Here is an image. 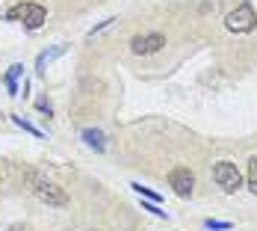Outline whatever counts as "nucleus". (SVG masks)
<instances>
[{
	"label": "nucleus",
	"instance_id": "obj_5",
	"mask_svg": "<svg viewBox=\"0 0 257 231\" xmlns=\"http://www.w3.org/2000/svg\"><path fill=\"white\" fill-rule=\"evenodd\" d=\"M163 45H166V36H160V33H139V36L130 39V51L136 56H148V53L163 51Z\"/></svg>",
	"mask_w": 257,
	"mask_h": 231
},
{
	"label": "nucleus",
	"instance_id": "obj_3",
	"mask_svg": "<svg viewBox=\"0 0 257 231\" xmlns=\"http://www.w3.org/2000/svg\"><path fill=\"white\" fill-rule=\"evenodd\" d=\"M225 27L231 33H251L257 27V15H254V6L251 3H239L233 12H228L225 18Z\"/></svg>",
	"mask_w": 257,
	"mask_h": 231
},
{
	"label": "nucleus",
	"instance_id": "obj_8",
	"mask_svg": "<svg viewBox=\"0 0 257 231\" xmlns=\"http://www.w3.org/2000/svg\"><path fill=\"white\" fill-rule=\"evenodd\" d=\"M21 74H24V65L15 62V65H9V71H6V77H3V86H6V92H9L12 98L18 95V80H21Z\"/></svg>",
	"mask_w": 257,
	"mask_h": 231
},
{
	"label": "nucleus",
	"instance_id": "obj_9",
	"mask_svg": "<svg viewBox=\"0 0 257 231\" xmlns=\"http://www.w3.org/2000/svg\"><path fill=\"white\" fill-rule=\"evenodd\" d=\"M62 53H65V45H56V48H51V51H42L39 56H36V74H45L48 62L56 59V56H62Z\"/></svg>",
	"mask_w": 257,
	"mask_h": 231
},
{
	"label": "nucleus",
	"instance_id": "obj_1",
	"mask_svg": "<svg viewBox=\"0 0 257 231\" xmlns=\"http://www.w3.org/2000/svg\"><path fill=\"white\" fill-rule=\"evenodd\" d=\"M6 18H9V21H18V24H24L27 30H39V27L45 24L48 12H45V6L24 0V3H15V6L6 12Z\"/></svg>",
	"mask_w": 257,
	"mask_h": 231
},
{
	"label": "nucleus",
	"instance_id": "obj_14",
	"mask_svg": "<svg viewBox=\"0 0 257 231\" xmlns=\"http://www.w3.org/2000/svg\"><path fill=\"white\" fill-rule=\"evenodd\" d=\"M248 190L257 196V157H251V163H248Z\"/></svg>",
	"mask_w": 257,
	"mask_h": 231
},
{
	"label": "nucleus",
	"instance_id": "obj_4",
	"mask_svg": "<svg viewBox=\"0 0 257 231\" xmlns=\"http://www.w3.org/2000/svg\"><path fill=\"white\" fill-rule=\"evenodd\" d=\"M213 181L222 187V193H236L239 187H242V175H239V169L228 163V160H219L216 166H213Z\"/></svg>",
	"mask_w": 257,
	"mask_h": 231
},
{
	"label": "nucleus",
	"instance_id": "obj_11",
	"mask_svg": "<svg viewBox=\"0 0 257 231\" xmlns=\"http://www.w3.org/2000/svg\"><path fill=\"white\" fill-rule=\"evenodd\" d=\"M9 119H12V125H18L21 130H27V133H33V136H39V139L45 136V133H42V130L36 128V125H30V122H27V119H21V116H9Z\"/></svg>",
	"mask_w": 257,
	"mask_h": 231
},
{
	"label": "nucleus",
	"instance_id": "obj_13",
	"mask_svg": "<svg viewBox=\"0 0 257 231\" xmlns=\"http://www.w3.org/2000/svg\"><path fill=\"white\" fill-rule=\"evenodd\" d=\"M204 228L207 231H231L233 225L231 222H225V219H204Z\"/></svg>",
	"mask_w": 257,
	"mask_h": 231
},
{
	"label": "nucleus",
	"instance_id": "obj_6",
	"mask_svg": "<svg viewBox=\"0 0 257 231\" xmlns=\"http://www.w3.org/2000/svg\"><path fill=\"white\" fill-rule=\"evenodd\" d=\"M169 187L175 190V196L189 199L192 190H195V175H192L186 166H178V169H172V175H169Z\"/></svg>",
	"mask_w": 257,
	"mask_h": 231
},
{
	"label": "nucleus",
	"instance_id": "obj_15",
	"mask_svg": "<svg viewBox=\"0 0 257 231\" xmlns=\"http://www.w3.org/2000/svg\"><path fill=\"white\" fill-rule=\"evenodd\" d=\"M36 107H39V110H42L45 116H51V113H53V107H51L48 101H45V98H39V101H36Z\"/></svg>",
	"mask_w": 257,
	"mask_h": 231
},
{
	"label": "nucleus",
	"instance_id": "obj_10",
	"mask_svg": "<svg viewBox=\"0 0 257 231\" xmlns=\"http://www.w3.org/2000/svg\"><path fill=\"white\" fill-rule=\"evenodd\" d=\"M130 187H133V193H136L139 199H148V202H157V205L163 202V196H160V193H154V190H148V187H142L139 181H130Z\"/></svg>",
	"mask_w": 257,
	"mask_h": 231
},
{
	"label": "nucleus",
	"instance_id": "obj_12",
	"mask_svg": "<svg viewBox=\"0 0 257 231\" xmlns=\"http://www.w3.org/2000/svg\"><path fill=\"white\" fill-rule=\"evenodd\" d=\"M142 210H148V213H154V216H160V219H169V210H163V207L157 205V202H142Z\"/></svg>",
	"mask_w": 257,
	"mask_h": 231
},
{
	"label": "nucleus",
	"instance_id": "obj_2",
	"mask_svg": "<svg viewBox=\"0 0 257 231\" xmlns=\"http://www.w3.org/2000/svg\"><path fill=\"white\" fill-rule=\"evenodd\" d=\"M30 190H33L42 202H48L51 207H65L68 205V196H65L53 181L42 178V175H30Z\"/></svg>",
	"mask_w": 257,
	"mask_h": 231
},
{
	"label": "nucleus",
	"instance_id": "obj_7",
	"mask_svg": "<svg viewBox=\"0 0 257 231\" xmlns=\"http://www.w3.org/2000/svg\"><path fill=\"white\" fill-rule=\"evenodd\" d=\"M80 136H83V142H86L92 151H98V154L106 151V139H103V133L98 128H83V133H80Z\"/></svg>",
	"mask_w": 257,
	"mask_h": 231
}]
</instances>
